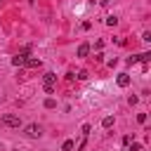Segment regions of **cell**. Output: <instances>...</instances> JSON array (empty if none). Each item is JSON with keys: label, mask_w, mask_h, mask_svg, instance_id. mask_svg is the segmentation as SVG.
I'll return each instance as SVG.
<instances>
[{"label": "cell", "mask_w": 151, "mask_h": 151, "mask_svg": "<svg viewBox=\"0 0 151 151\" xmlns=\"http://www.w3.org/2000/svg\"><path fill=\"white\" fill-rule=\"evenodd\" d=\"M2 125H7V127H21V118L17 113H5L2 116Z\"/></svg>", "instance_id": "6da1fadb"}, {"label": "cell", "mask_w": 151, "mask_h": 151, "mask_svg": "<svg viewBox=\"0 0 151 151\" xmlns=\"http://www.w3.org/2000/svg\"><path fill=\"white\" fill-rule=\"evenodd\" d=\"M24 132H26V137L35 139V137H40V134H42V127H40V125H35V123H31V125H26V127H24Z\"/></svg>", "instance_id": "7a4b0ae2"}, {"label": "cell", "mask_w": 151, "mask_h": 151, "mask_svg": "<svg viewBox=\"0 0 151 151\" xmlns=\"http://www.w3.org/2000/svg\"><path fill=\"white\" fill-rule=\"evenodd\" d=\"M26 57H28V54H26V52H21V54L12 57V64H14V66H24V64H26Z\"/></svg>", "instance_id": "3957f363"}, {"label": "cell", "mask_w": 151, "mask_h": 151, "mask_svg": "<svg viewBox=\"0 0 151 151\" xmlns=\"http://www.w3.org/2000/svg\"><path fill=\"white\" fill-rule=\"evenodd\" d=\"M116 83H118L120 87H127V85H130V76H127V73H118V78H116Z\"/></svg>", "instance_id": "277c9868"}, {"label": "cell", "mask_w": 151, "mask_h": 151, "mask_svg": "<svg viewBox=\"0 0 151 151\" xmlns=\"http://www.w3.org/2000/svg\"><path fill=\"white\" fill-rule=\"evenodd\" d=\"M24 66H28V68H38L40 66V59L38 57H26V64Z\"/></svg>", "instance_id": "5b68a950"}, {"label": "cell", "mask_w": 151, "mask_h": 151, "mask_svg": "<svg viewBox=\"0 0 151 151\" xmlns=\"http://www.w3.org/2000/svg\"><path fill=\"white\" fill-rule=\"evenodd\" d=\"M54 83H57V76L54 73H45L42 76V85H54Z\"/></svg>", "instance_id": "8992f818"}, {"label": "cell", "mask_w": 151, "mask_h": 151, "mask_svg": "<svg viewBox=\"0 0 151 151\" xmlns=\"http://www.w3.org/2000/svg\"><path fill=\"white\" fill-rule=\"evenodd\" d=\"M87 54H90V45H87V42L78 45V57H87Z\"/></svg>", "instance_id": "52a82bcc"}, {"label": "cell", "mask_w": 151, "mask_h": 151, "mask_svg": "<svg viewBox=\"0 0 151 151\" xmlns=\"http://www.w3.org/2000/svg\"><path fill=\"white\" fill-rule=\"evenodd\" d=\"M101 125H104L106 130H111V127H113V116H106V118L101 120Z\"/></svg>", "instance_id": "ba28073f"}, {"label": "cell", "mask_w": 151, "mask_h": 151, "mask_svg": "<svg viewBox=\"0 0 151 151\" xmlns=\"http://www.w3.org/2000/svg\"><path fill=\"white\" fill-rule=\"evenodd\" d=\"M73 146H76V144H73V139H66V142L61 144V151H73Z\"/></svg>", "instance_id": "9c48e42d"}, {"label": "cell", "mask_w": 151, "mask_h": 151, "mask_svg": "<svg viewBox=\"0 0 151 151\" xmlns=\"http://www.w3.org/2000/svg\"><path fill=\"white\" fill-rule=\"evenodd\" d=\"M106 24H109V26H116V24H118V17H116V14L106 17Z\"/></svg>", "instance_id": "30bf717a"}, {"label": "cell", "mask_w": 151, "mask_h": 151, "mask_svg": "<svg viewBox=\"0 0 151 151\" xmlns=\"http://www.w3.org/2000/svg\"><path fill=\"white\" fill-rule=\"evenodd\" d=\"M54 106H57V101H54L52 97H50V99H45V109H54Z\"/></svg>", "instance_id": "8fae6325"}, {"label": "cell", "mask_w": 151, "mask_h": 151, "mask_svg": "<svg viewBox=\"0 0 151 151\" xmlns=\"http://www.w3.org/2000/svg\"><path fill=\"white\" fill-rule=\"evenodd\" d=\"M149 59H151V54H149V52H144V54H139V61H144V64H146Z\"/></svg>", "instance_id": "7c38bea8"}, {"label": "cell", "mask_w": 151, "mask_h": 151, "mask_svg": "<svg viewBox=\"0 0 151 151\" xmlns=\"http://www.w3.org/2000/svg\"><path fill=\"white\" fill-rule=\"evenodd\" d=\"M76 78H78V80H87V71H78Z\"/></svg>", "instance_id": "4fadbf2b"}, {"label": "cell", "mask_w": 151, "mask_h": 151, "mask_svg": "<svg viewBox=\"0 0 151 151\" xmlns=\"http://www.w3.org/2000/svg\"><path fill=\"white\" fill-rule=\"evenodd\" d=\"M130 151H142V144H137V142H132V144H130Z\"/></svg>", "instance_id": "5bb4252c"}, {"label": "cell", "mask_w": 151, "mask_h": 151, "mask_svg": "<svg viewBox=\"0 0 151 151\" xmlns=\"http://www.w3.org/2000/svg\"><path fill=\"white\" fill-rule=\"evenodd\" d=\"M127 101H130V106H134V104L139 101V97H134V94H130V99H127Z\"/></svg>", "instance_id": "9a60e30c"}, {"label": "cell", "mask_w": 151, "mask_h": 151, "mask_svg": "<svg viewBox=\"0 0 151 151\" xmlns=\"http://www.w3.org/2000/svg\"><path fill=\"white\" fill-rule=\"evenodd\" d=\"M123 144H125V146H130V144H132V137H130V134H125V137H123Z\"/></svg>", "instance_id": "2e32d148"}, {"label": "cell", "mask_w": 151, "mask_h": 151, "mask_svg": "<svg viewBox=\"0 0 151 151\" xmlns=\"http://www.w3.org/2000/svg\"><path fill=\"white\" fill-rule=\"evenodd\" d=\"M142 40H144V42H151V33H149V31H146V33H144V35H142Z\"/></svg>", "instance_id": "e0dca14e"}, {"label": "cell", "mask_w": 151, "mask_h": 151, "mask_svg": "<svg viewBox=\"0 0 151 151\" xmlns=\"http://www.w3.org/2000/svg\"><path fill=\"white\" fill-rule=\"evenodd\" d=\"M42 87H45V92H47V94H52V92H54V85H42Z\"/></svg>", "instance_id": "ac0fdd59"}, {"label": "cell", "mask_w": 151, "mask_h": 151, "mask_svg": "<svg viewBox=\"0 0 151 151\" xmlns=\"http://www.w3.org/2000/svg\"><path fill=\"white\" fill-rule=\"evenodd\" d=\"M90 130H92V127H90V125H87V123H85V125H83V134H85V137H87V134H90Z\"/></svg>", "instance_id": "d6986e66"}, {"label": "cell", "mask_w": 151, "mask_h": 151, "mask_svg": "<svg viewBox=\"0 0 151 151\" xmlns=\"http://www.w3.org/2000/svg\"><path fill=\"white\" fill-rule=\"evenodd\" d=\"M120 151H130V146H123V149H120Z\"/></svg>", "instance_id": "ffe728a7"}, {"label": "cell", "mask_w": 151, "mask_h": 151, "mask_svg": "<svg viewBox=\"0 0 151 151\" xmlns=\"http://www.w3.org/2000/svg\"><path fill=\"white\" fill-rule=\"evenodd\" d=\"M0 146H2V144H0Z\"/></svg>", "instance_id": "44dd1931"}]
</instances>
